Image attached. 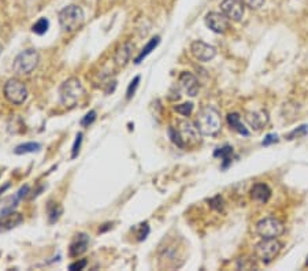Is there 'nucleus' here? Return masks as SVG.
Returning a JSON list of instances; mask_svg holds the SVG:
<instances>
[{
	"label": "nucleus",
	"mask_w": 308,
	"mask_h": 271,
	"mask_svg": "<svg viewBox=\"0 0 308 271\" xmlns=\"http://www.w3.org/2000/svg\"><path fill=\"white\" fill-rule=\"evenodd\" d=\"M195 125L203 136H217L222 128V120L218 110L212 105L202 108L196 117Z\"/></svg>",
	"instance_id": "obj_1"
},
{
	"label": "nucleus",
	"mask_w": 308,
	"mask_h": 271,
	"mask_svg": "<svg viewBox=\"0 0 308 271\" xmlns=\"http://www.w3.org/2000/svg\"><path fill=\"white\" fill-rule=\"evenodd\" d=\"M58 18H59V25L63 29V32L72 33L78 30L84 25L85 14H84V11L80 6L70 4V6L62 8L59 11Z\"/></svg>",
	"instance_id": "obj_2"
},
{
	"label": "nucleus",
	"mask_w": 308,
	"mask_h": 271,
	"mask_svg": "<svg viewBox=\"0 0 308 271\" xmlns=\"http://www.w3.org/2000/svg\"><path fill=\"white\" fill-rule=\"evenodd\" d=\"M84 95H85L84 85L81 84V81L75 77L66 80L59 88L60 103L65 107H74Z\"/></svg>",
	"instance_id": "obj_3"
},
{
	"label": "nucleus",
	"mask_w": 308,
	"mask_h": 271,
	"mask_svg": "<svg viewBox=\"0 0 308 271\" xmlns=\"http://www.w3.org/2000/svg\"><path fill=\"white\" fill-rule=\"evenodd\" d=\"M40 55L36 49H25L18 54L13 63V70L19 75H28L39 66Z\"/></svg>",
	"instance_id": "obj_4"
},
{
	"label": "nucleus",
	"mask_w": 308,
	"mask_h": 271,
	"mask_svg": "<svg viewBox=\"0 0 308 271\" xmlns=\"http://www.w3.org/2000/svg\"><path fill=\"white\" fill-rule=\"evenodd\" d=\"M281 247V242L277 239H262L255 245V255L262 263L268 264L278 256Z\"/></svg>",
	"instance_id": "obj_5"
},
{
	"label": "nucleus",
	"mask_w": 308,
	"mask_h": 271,
	"mask_svg": "<svg viewBox=\"0 0 308 271\" xmlns=\"http://www.w3.org/2000/svg\"><path fill=\"white\" fill-rule=\"evenodd\" d=\"M3 93H4V97L7 99L8 102L14 105H21L26 102L28 99V88L25 87L24 82H21L16 78H10V80L4 84V88H3Z\"/></svg>",
	"instance_id": "obj_6"
},
{
	"label": "nucleus",
	"mask_w": 308,
	"mask_h": 271,
	"mask_svg": "<svg viewBox=\"0 0 308 271\" xmlns=\"http://www.w3.org/2000/svg\"><path fill=\"white\" fill-rule=\"evenodd\" d=\"M284 224L274 216L263 218L256 224V233L262 239H277L284 233Z\"/></svg>",
	"instance_id": "obj_7"
},
{
	"label": "nucleus",
	"mask_w": 308,
	"mask_h": 271,
	"mask_svg": "<svg viewBox=\"0 0 308 271\" xmlns=\"http://www.w3.org/2000/svg\"><path fill=\"white\" fill-rule=\"evenodd\" d=\"M177 132H178L179 137L182 138L185 147L200 143V135L202 133L199 132V129L196 128V125H193L191 120H179L178 125H177Z\"/></svg>",
	"instance_id": "obj_8"
},
{
	"label": "nucleus",
	"mask_w": 308,
	"mask_h": 271,
	"mask_svg": "<svg viewBox=\"0 0 308 271\" xmlns=\"http://www.w3.org/2000/svg\"><path fill=\"white\" fill-rule=\"evenodd\" d=\"M191 52L199 62H210L217 55V48L202 40H196L191 44Z\"/></svg>",
	"instance_id": "obj_9"
},
{
	"label": "nucleus",
	"mask_w": 308,
	"mask_h": 271,
	"mask_svg": "<svg viewBox=\"0 0 308 271\" xmlns=\"http://www.w3.org/2000/svg\"><path fill=\"white\" fill-rule=\"evenodd\" d=\"M220 11L232 21H241L245 13L243 0H223L220 3Z\"/></svg>",
	"instance_id": "obj_10"
},
{
	"label": "nucleus",
	"mask_w": 308,
	"mask_h": 271,
	"mask_svg": "<svg viewBox=\"0 0 308 271\" xmlns=\"http://www.w3.org/2000/svg\"><path fill=\"white\" fill-rule=\"evenodd\" d=\"M204 22L208 29L218 34H222L229 29V18L223 13H215V11L208 13L204 18Z\"/></svg>",
	"instance_id": "obj_11"
},
{
	"label": "nucleus",
	"mask_w": 308,
	"mask_h": 271,
	"mask_svg": "<svg viewBox=\"0 0 308 271\" xmlns=\"http://www.w3.org/2000/svg\"><path fill=\"white\" fill-rule=\"evenodd\" d=\"M88 245H89V237H88V234L78 233L73 239V241H72L70 247H69V255L72 256V257H78V256H81L82 254L87 252Z\"/></svg>",
	"instance_id": "obj_12"
},
{
	"label": "nucleus",
	"mask_w": 308,
	"mask_h": 271,
	"mask_svg": "<svg viewBox=\"0 0 308 271\" xmlns=\"http://www.w3.org/2000/svg\"><path fill=\"white\" fill-rule=\"evenodd\" d=\"M245 120L251 128L260 130L268 123V112L266 110H255L245 114Z\"/></svg>",
	"instance_id": "obj_13"
},
{
	"label": "nucleus",
	"mask_w": 308,
	"mask_h": 271,
	"mask_svg": "<svg viewBox=\"0 0 308 271\" xmlns=\"http://www.w3.org/2000/svg\"><path fill=\"white\" fill-rule=\"evenodd\" d=\"M179 84H181L182 89L187 92L188 96H191V97H195L200 90V84L192 73H182L179 75Z\"/></svg>",
	"instance_id": "obj_14"
},
{
	"label": "nucleus",
	"mask_w": 308,
	"mask_h": 271,
	"mask_svg": "<svg viewBox=\"0 0 308 271\" xmlns=\"http://www.w3.org/2000/svg\"><path fill=\"white\" fill-rule=\"evenodd\" d=\"M24 222V216L18 212H11V214H7V215L1 216L0 218V233H4V231L11 230L16 226Z\"/></svg>",
	"instance_id": "obj_15"
},
{
	"label": "nucleus",
	"mask_w": 308,
	"mask_h": 271,
	"mask_svg": "<svg viewBox=\"0 0 308 271\" xmlns=\"http://www.w3.org/2000/svg\"><path fill=\"white\" fill-rule=\"evenodd\" d=\"M133 43H125V44H122L121 47L117 49V52H115V55H114V62L118 64L119 67H123V66H126V63L129 62L130 56H132V52H133Z\"/></svg>",
	"instance_id": "obj_16"
},
{
	"label": "nucleus",
	"mask_w": 308,
	"mask_h": 271,
	"mask_svg": "<svg viewBox=\"0 0 308 271\" xmlns=\"http://www.w3.org/2000/svg\"><path fill=\"white\" fill-rule=\"evenodd\" d=\"M251 197L252 200L264 204L271 197V189L268 188V185H266V183H255L251 189Z\"/></svg>",
	"instance_id": "obj_17"
},
{
	"label": "nucleus",
	"mask_w": 308,
	"mask_h": 271,
	"mask_svg": "<svg viewBox=\"0 0 308 271\" xmlns=\"http://www.w3.org/2000/svg\"><path fill=\"white\" fill-rule=\"evenodd\" d=\"M226 120L230 129H233V130L237 132L238 135L245 136V137L249 136V132H248V129L245 128V125L243 123L240 114H237V112H230V114H227Z\"/></svg>",
	"instance_id": "obj_18"
},
{
	"label": "nucleus",
	"mask_w": 308,
	"mask_h": 271,
	"mask_svg": "<svg viewBox=\"0 0 308 271\" xmlns=\"http://www.w3.org/2000/svg\"><path fill=\"white\" fill-rule=\"evenodd\" d=\"M19 197L18 195H14V196H8L6 199L0 200V218L7 214H11L15 211V208L18 207V201H19Z\"/></svg>",
	"instance_id": "obj_19"
},
{
	"label": "nucleus",
	"mask_w": 308,
	"mask_h": 271,
	"mask_svg": "<svg viewBox=\"0 0 308 271\" xmlns=\"http://www.w3.org/2000/svg\"><path fill=\"white\" fill-rule=\"evenodd\" d=\"M233 153H235L233 148H232L230 145H225V147H222V148L215 150L214 156L222 159V168L226 170V168L232 165V156H233Z\"/></svg>",
	"instance_id": "obj_20"
},
{
	"label": "nucleus",
	"mask_w": 308,
	"mask_h": 271,
	"mask_svg": "<svg viewBox=\"0 0 308 271\" xmlns=\"http://www.w3.org/2000/svg\"><path fill=\"white\" fill-rule=\"evenodd\" d=\"M159 44H161V37H159V36H155V37H152L151 40L147 43L146 47L143 48V51H141V52L138 54L137 58L134 59V63H136V64L141 63V62H143V60L146 59L147 56L149 55V54H151V52H152V51H154L155 48L158 47Z\"/></svg>",
	"instance_id": "obj_21"
},
{
	"label": "nucleus",
	"mask_w": 308,
	"mask_h": 271,
	"mask_svg": "<svg viewBox=\"0 0 308 271\" xmlns=\"http://www.w3.org/2000/svg\"><path fill=\"white\" fill-rule=\"evenodd\" d=\"M47 214H48L49 224H57L60 215L63 214V208H62V206H59L58 203L49 201L48 206H47Z\"/></svg>",
	"instance_id": "obj_22"
},
{
	"label": "nucleus",
	"mask_w": 308,
	"mask_h": 271,
	"mask_svg": "<svg viewBox=\"0 0 308 271\" xmlns=\"http://www.w3.org/2000/svg\"><path fill=\"white\" fill-rule=\"evenodd\" d=\"M40 150V144L30 141V143H25L16 145L15 150H14V153H15V155H25V153H34V152H39Z\"/></svg>",
	"instance_id": "obj_23"
},
{
	"label": "nucleus",
	"mask_w": 308,
	"mask_h": 271,
	"mask_svg": "<svg viewBox=\"0 0 308 271\" xmlns=\"http://www.w3.org/2000/svg\"><path fill=\"white\" fill-rule=\"evenodd\" d=\"M49 28V21L47 18H40L36 24L32 26V30L33 33H36V34H39V36H43V34H45L47 30H48Z\"/></svg>",
	"instance_id": "obj_24"
},
{
	"label": "nucleus",
	"mask_w": 308,
	"mask_h": 271,
	"mask_svg": "<svg viewBox=\"0 0 308 271\" xmlns=\"http://www.w3.org/2000/svg\"><path fill=\"white\" fill-rule=\"evenodd\" d=\"M174 110L178 112V114H181V115H184V117H189L193 112V103L179 104V105L174 107Z\"/></svg>",
	"instance_id": "obj_25"
},
{
	"label": "nucleus",
	"mask_w": 308,
	"mask_h": 271,
	"mask_svg": "<svg viewBox=\"0 0 308 271\" xmlns=\"http://www.w3.org/2000/svg\"><path fill=\"white\" fill-rule=\"evenodd\" d=\"M208 203H210V207L212 210H215V211H218V212H222L223 211V208H225V203H223V199L217 195L215 197H212V199L208 200Z\"/></svg>",
	"instance_id": "obj_26"
},
{
	"label": "nucleus",
	"mask_w": 308,
	"mask_h": 271,
	"mask_svg": "<svg viewBox=\"0 0 308 271\" xmlns=\"http://www.w3.org/2000/svg\"><path fill=\"white\" fill-rule=\"evenodd\" d=\"M140 75H136L133 80L130 81V84H129V87H128V90H126V99L128 100H130L132 97H133V95H134V92H136V89H137L138 87V84H140Z\"/></svg>",
	"instance_id": "obj_27"
},
{
	"label": "nucleus",
	"mask_w": 308,
	"mask_h": 271,
	"mask_svg": "<svg viewBox=\"0 0 308 271\" xmlns=\"http://www.w3.org/2000/svg\"><path fill=\"white\" fill-rule=\"evenodd\" d=\"M169 136H170L171 141L176 144L178 148H185V144H184V141H182V138L179 137L177 129H174V128L169 129Z\"/></svg>",
	"instance_id": "obj_28"
},
{
	"label": "nucleus",
	"mask_w": 308,
	"mask_h": 271,
	"mask_svg": "<svg viewBox=\"0 0 308 271\" xmlns=\"http://www.w3.org/2000/svg\"><path fill=\"white\" fill-rule=\"evenodd\" d=\"M82 137H84V135H82L81 132L75 136V141H74L73 148H72V159H75V158L78 156V153H80V148H81L82 144Z\"/></svg>",
	"instance_id": "obj_29"
},
{
	"label": "nucleus",
	"mask_w": 308,
	"mask_h": 271,
	"mask_svg": "<svg viewBox=\"0 0 308 271\" xmlns=\"http://www.w3.org/2000/svg\"><path fill=\"white\" fill-rule=\"evenodd\" d=\"M96 120V111L95 110H92V111H89L84 118L81 120V126H84V128H87V126H89V125H92L93 122Z\"/></svg>",
	"instance_id": "obj_30"
},
{
	"label": "nucleus",
	"mask_w": 308,
	"mask_h": 271,
	"mask_svg": "<svg viewBox=\"0 0 308 271\" xmlns=\"http://www.w3.org/2000/svg\"><path fill=\"white\" fill-rule=\"evenodd\" d=\"M308 132V126L307 125H303L300 128L294 129L293 132H291L289 135H288V140H293L294 137H300V136H306Z\"/></svg>",
	"instance_id": "obj_31"
},
{
	"label": "nucleus",
	"mask_w": 308,
	"mask_h": 271,
	"mask_svg": "<svg viewBox=\"0 0 308 271\" xmlns=\"http://www.w3.org/2000/svg\"><path fill=\"white\" fill-rule=\"evenodd\" d=\"M138 229L140 230L137 233V241H144L149 234V226H148V224H141Z\"/></svg>",
	"instance_id": "obj_32"
},
{
	"label": "nucleus",
	"mask_w": 308,
	"mask_h": 271,
	"mask_svg": "<svg viewBox=\"0 0 308 271\" xmlns=\"http://www.w3.org/2000/svg\"><path fill=\"white\" fill-rule=\"evenodd\" d=\"M87 264H88V260L87 259H81V260H77V262H74L69 266V270L72 271H78V270H84L85 267H87Z\"/></svg>",
	"instance_id": "obj_33"
},
{
	"label": "nucleus",
	"mask_w": 308,
	"mask_h": 271,
	"mask_svg": "<svg viewBox=\"0 0 308 271\" xmlns=\"http://www.w3.org/2000/svg\"><path fill=\"white\" fill-rule=\"evenodd\" d=\"M278 141V136L274 135V133H270L264 137V140L262 141V145H270V144H274Z\"/></svg>",
	"instance_id": "obj_34"
},
{
	"label": "nucleus",
	"mask_w": 308,
	"mask_h": 271,
	"mask_svg": "<svg viewBox=\"0 0 308 271\" xmlns=\"http://www.w3.org/2000/svg\"><path fill=\"white\" fill-rule=\"evenodd\" d=\"M245 3L249 6L251 8H255V10H258L263 6V3H264V0H245Z\"/></svg>",
	"instance_id": "obj_35"
},
{
	"label": "nucleus",
	"mask_w": 308,
	"mask_h": 271,
	"mask_svg": "<svg viewBox=\"0 0 308 271\" xmlns=\"http://www.w3.org/2000/svg\"><path fill=\"white\" fill-rule=\"evenodd\" d=\"M28 193H29V186H28V185H25L24 188H21V189L18 191V193H16V195H18V197H19V199L22 200V199H25L26 196H28Z\"/></svg>",
	"instance_id": "obj_36"
},
{
	"label": "nucleus",
	"mask_w": 308,
	"mask_h": 271,
	"mask_svg": "<svg viewBox=\"0 0 308 271\" xmlns=\"http://www.w3.org/2000/svg\"><path fill=\"white\" fill-rule=\"evenodd\" d=\"M1 49H3V48H1V44H0V54H1Z\"/></svg>",
	"instance_id": "obj_37"
},
{
	"label": "nucleus",
	"mask_w": 308,
	"mask_h": 271,
	"mask_svg": "<svg viewBox=\"0 0 308 271\" xmlns=\"http://www.w3.org/2000/svg\"><path fill=\"white\" fill-rule=\"evenodd\" d=\"M306 266H308V259H307V262H306Z\"/></svg>",
	"instance_id": "obj_38"
}]
</instances>
